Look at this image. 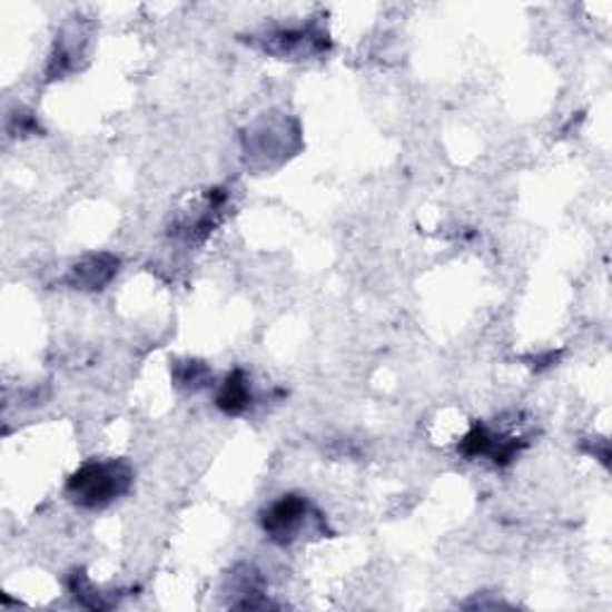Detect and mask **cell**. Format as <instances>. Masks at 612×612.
Instances as JSON below:
<instances>
[{
	"mask_svg": "<svg viewBox=\"0 0 612 612\" xmlns=\"http://www.w3.org/2000/svg\"><path fill=\"white\" fill-rule=\"evenodd\" d=\"M254 402V395H251V385H249V378L245 372H233L228 378L223 381L220 391L216 395V405L225 412V414H233V416H239L245 414Z\"/></svg>",
	"mask_w": 612,
	"mask_h": 612,
	"instance_id": "5",
	"label": "cell"
},
{
	"mask_svg": "<svg viewBox=\"0 0 612 612\" xmlns=\"http://www.w3.org/2000/svg\"><path fill=\"white\" fill-rule=\"evenodd\" d=\"M135 472L122 460H93L68 478L66 493L77 507L101 510L132 488Z\"/></svg>",
	"mask_w": 612,
	"mask_h": 612,
	"instance_id": "1",
	"label": "cell"
},
{
	"mask_svg": "<svg viewBox=\"0 0 612 612\" xmlns=\"http://www.w3.org/2000/svg\"><path fill=\"white\" fill-rule=\"evenodd\" d=\"M118 268H120L118 256L91 254L72 266L68 283L77 289H101L118 276Z\"/></svg>",
	"mask_w": 612,
	"mask_h": 612,
	"instance_id": "4",
	"label": "cell"
},
{
	"mask_svg": "<svg viewBox=\"0 0 612 612\" xmlns=\"http://www.w3.org/2000/svg\"><path fill=\"white\" fill-rule=\"evenodd\" d=\"M316 522H324V517L304 495L297 493L280 495L278 501H273L261 512L264 534L278 545H293L302 539L304 529H309Z\"/></svg>",
	"mask_w": 612,
	"mask_h": 612,
	"instance_id": "2",
	"label": "cell"
},
{
	"mask_svg": "<svg viewBox=\"0 0 612 612\" xmlns=\"http://www.w3.org/2000/svg\"><path fill=\"white\" fill-rule=\"evenodd\" d=\"M177 383L180 385H187V388L197 391L201 388V385H206L208 381V366L201 364V362H185L177 366Z\"/></svg>",
	"mask_w": 612,
	"mask_h": 612,
	"instance_id": "6",
	"label": "cell"
},
{
	"mask_svg": "<svg viewBox=\"0 0 612 612\" xmlns=\"http://www.w3.org/2000/svg\"><path fill=\"white\" fill-rule=\"evenodd\" d=\"M326 34L316 27H280L261 37L264 51L278 58H306L326 48Z\"/></svg>",
	"mask_w": 612,
	"mask_h": 612,
	"instance_id": "3",
	"label": "cell"
}]
</instances>
